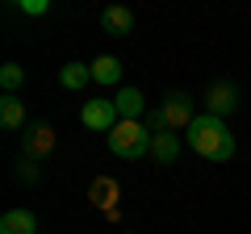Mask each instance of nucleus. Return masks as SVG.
I'll list each match as a JSON object with an SVG mask.
<instances>
[{
  "label": "nucleus",
  "mask_w": 251,
  "mask_h": 234,
  "mask_svg": "<svg viewBox=\"0 0 251 234\" xmlns=\"http://www.w3.org/2000/svg\"><path fill=\"white\" fill-rule=\"evenodd\" d=\"M184 134H188V146H193L201 159H209V163H230V159H234V134L226 130L222 117L201 113Z\"/></svg>",
  "instance_id": "obj_1"
},
{
  "label": "nucleus",
  "mask_w": 251,
  "mask_h": 234,
  "mask_svg": "<svg viewBox=\"0 0 251 234\" xmlns=\"http://www.w3.org/2000/svg\"><path fill=\"white\" fill-rule=\"evenodd\" d=\"M193 121H197V117H193V96H188V92H168V96L159 100V109L147 117L151 134H176V130H188Z\"/></svg>",
  "instance_id": "obj_2"
},
{
  "label": "nucleus",
  "mask_w": 251,
  "mask_h": 234,
  "mask_svg": "<svg viewBox=\"0 0 251 234\" xmlns=\"http://www.w3.org/2000/svg\"><path fill=\"white\" fill-rule=\"evenodd\" d=\"M151 138L155 134L147 121H117L109 134V151L117 159H143V155H151Z\"/></svg>",
  "instance_id": "obj_3"
},
{
  "label": "nucleus",
  "mask_w": 251,
  "mask_h": 234,
  "mask_svg": "<svg viewBox=\"0 0 251 234\" xmlns=\"http://www.w3.org/2000/svg\"><path fill=\"white\" fill-rule=\"evenodd\" d=\"M80 121L88 130H97V134H113V126L122 121L117 117V105H113V96H97V100H84V109H80Z\"/></svg>",
  "instance_id": "obj_4"
},
{
  "label": "nucleus",
  "mask_w": 251,
  "mask_h": 234,
  "mask_svg": "<svg viewBox=\"0 0 251 234\" xmlns=\"http://www.w3.org/2000/svg\"><path fill=\"white\" fill-rule=\"evenodd\" d=\"M234 105H239V88H234L230 80H214L205 88V109L214 117H226V113H234Z\"/></svg>",
  "instance_id": "obj_5"
},
{
  "label": "nucleus",
  "mask_w": 251,
  "mask_h": 234,
  "mask_svg": "<svg viewBox=\"0 0 251 234\" xmlns=\"http://www.w3.org/2000/svg\"><path fill=\"white\" fill-rule=\"evenodd\" d=\"M113 105H117V117H122V121H143V109H147V100H143V92H138L134 84L117 88Z\"/></svg>",
  "instance_id": "obj_6"
},
{
  "label": "nucleus",
  "mask_w": 251,
  "mask_h": 234,
  "mask_svg": "<svg viewBox=\"0 0 251 234\" xmlns=\"http://www.w3.org/2000/svg\"><path fill=\"white\" fill-rule=\"evenodd\" d=\"M100 25H105L113 38H126L130 29H134V13H130V9H122V4H109V9L100 13Z\"/></svg>",
  "instance_id": "obj_7"
},
{
  "label": "nucleus",
  "mask_w": 251,
  "mask_h": 234,
  "mask_svg": "<svg viewBox=\"0 0 251 234\" xmlns=\"http://www.w3.org/2000/svg\"><path fill=\"white\" fill-rule=\"evenodd\" d=\"M59 84H63L67 92L88 88V84H92V63H63V67H59Z\"/></svg>",
  "instance_id": "obj_8"
},
{
  "label": "nucleus",
  "mask_w": 251,
  "mask_h": 234,
  "mask_svg": "<svg viewBox=\"0 0 251 234\" xmlns=\"http://www.w3.org/2000/svg\"><path fill=\"white\" fill-rule=\"evenodd\" d=\"M38 230V217L29 209H9L0 217V234H34Z\"/></svg>",
  "instance_id": "obj_9"
},
{
  "label": "nucleus",
  "mask_w": 251,
  "mask_h": 234,
  "mask_svg": "<svg viewBox=\"0 0 251 234\" xmlns=\"http://www.w3.org/2000/svg\"><path fill=\"white\" fill-rule=\"evenodd\" d=\"M88 201H92V205H100L105 213H113V209H117V184L109 180V176H97L92 188H88Z\"/></svg>",
  "instance_id": "obj_10"
},
{
  "label": "nucleus",
  "mask_w": 251,
  "mask_h": 234,
  "mask_svg": "<svg viewBox=\"0 0 251 234\" xmlns=\"http://www.w3.org/2000/svg\"><path fill=\"white\" fill-rule=\"evenodd\" d=\"M122 80V59L117 54H100V59H92V84H117Z\"/></svg>",
  "instance_id": "obj_11"
},
{
  "label": "nucleus",
  "mask_w": 251,
  "mask_h": 234,
  "mask_svg": "<svg viewBox=\"0 0 251 234\" xmlns=\"http://www.w3.org/2000/svg\"><path fill=\"white\" fill-rule=\"evenodd\" d=\"M151 155H155V163L172 167V163L180 159V138H176V134H155V138H151Z\"/></svg>",
  "instance_id": "obj_12"
},
{
  "label": "nucleus",
  "mask_w": 251,
  "mask_h": 234,
  "mask_svg": "<svg viewBox=\"0 0 251 234\" xmlns=\"http://www.w3.org/2000/svg\"><path fill=\"white\" fill-rule=\"evenodd\" d=\"M50 146H54V130L50 126H34V134L25 138V155L29 159H42V155H50Z\"/></svg>",
  "instance_id": "obj_13"
},
{
  "label": "nucleus",
  "mask_w": 251,
  "mask_h": 234,
  "mask_svg": "<svg viewBox=\"0 0 251 234\" xmlns=\"http://www.w3.org/2000/svg\"><path fill=\"white\" fill-rule=\"evenodd\" d=\"M21 121H25V105H21V96L13 92V96L0 100V126H4V130H17Z\"/></svg>",
  "instance_id": "obj_14"
},
{
  "label": "nucleus",
  "mask_w": 251,
  "mask_h": 234,
  "mask_svg": "<svg viewBox=\"0 0 251 234\" xmlns=\"http://www.w3.org/2000/svg\"><path fill=\"white\" fill-rule=\"evenodd\" d=\"M21 84H25V71H21V63H4V67H0V88H4V96H13Z\"/></svg>",
  "instance_id": "obj_15"
},
{
  "label": "nucleus",
  "mask_w": 251,
  "mask_h": 234,
  "mask_svg": "<svg viewBox=\"0 0 251 234\" xmlns=\"http://www.w3.org/2000/svg\"><path fill=\"white\" fill-rule=\"evenodd\" d=\"M17 9H21V13H29V17H42V13L50 9V4H46V0H21Z\"/></svg>",
  "instance_id": "obj_16"
},
{
  "label": "nucleus",
  "mask_w": 251,
  "mask_h": 234,
  "mask_svg": "<svg viewBox=\"0 0 251 234\" xmlns=\"http://www.w3.org/2000/svg\"><path fill=\"white\" fill-rule=\"evenodd\" d=\"M21 180H38V159H29V155H21Z\"/></svg>",
  "instance_id": "obj_17"
},
{
  "label": "nucleus",
  "mask_w": 251,
  "mask_h": 234,
  "mask_svg": "<svg viewBox=\"0 0 251 234\" xmlns=\"http://www.w3.org/2000/svg\"><path fill=\"white\" fill-rule=\"evenodd\" d=\"M122 234H126V230H122Z\"/></svg>",
  "instance_id": "obj_18"
}]
</instances>
